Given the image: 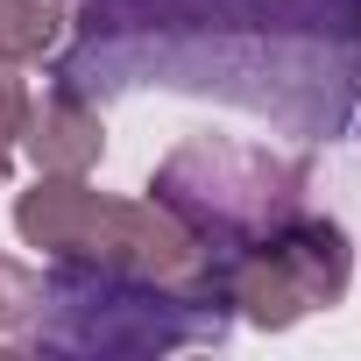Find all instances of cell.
I'll return each instance as SVG.
<instances>
[{
	"label": "cell",
	"instance_id": "cell-1",
	"mask_svg": "<svg viewBox=\"0 0 361 361\" xmlns=\"http://www.w3.org/2000/svg\"><path fill=\"white\" fill-rule=\"evenodd\" d=\"M43 312L29 347L50 354H170L227 333V290H170L78 255H57L43 276Z\"/></svg>",
	"mask_w": 361,
	"mask_h": 361
},
{
	"label": "cell",
	"instance_id": "cell-2",
	"mask_svg": "<svg viewBox=\"0 0 361 361\" xmlns=\"http://www.w3.org/2000/svg\"><path fill=\"white\" fill-rule=\"evenodd\" d=\"M305 192V170L269 156V149H248V142H227V135H192L177 142L156 170L149 199L170 206L177 220H185L220 262L248 241H262L269 227H283Z\"/></svg>",
	"mask_w": 361,
	"mask_h": 361
},
{
	"label": "cell",
	"instance_id": "cell-3",
	"mask_svg": "<svg viewBox=\"0 0 361 361\" xmlns=\"http://www.w3.org/2000/svg\"><path fill=\"white\" fill-rule=\"evenodd\" d=\"M347 276H354L347 234L333 220H319V213H290L283 227H269L262 241H248V248L227 255V305L248 326L283 333L305 312L340 305L347 298Z\"/></svg>",
	"mask_w": 361,
	"mask_h": 361
},
{
	"label": "cell",
	"instance_id": "cell-4",
	"mask_svg": "<svg viewBox=\"0 0 361 361\" xmlns=\"http://www.w3.org/2000/svg\"><path fill=\"white\" fill-rule=\"evenodd\" d=\"M22 149H29L36 170H50V177H85V170L106 156V121H99V106H92L78 85H57V92L29 99Z\"/></svg>",
	"mask_w": 361,
	"mask_h": 361
},
{
	"label": "cell",
	"instance_id": "cell-5",
	"mask_svg": "<svg viewBox=\"0 0 361 361\" xmlns=\"http://www.w3.org/2000/svg\"><path fill=\"white\" fill-rule=\"evenodd\" d=\"M99 199L106 192H92L85 177H50L43 170L36 192H22V206H15V234L43 255H78L92 220H99Z\"/></svg>",
	"mask_w": 361,
	"mask_h": 361
},
{
	"label": "cell",
	"instance_id": "cell-6",
	"mask_svg": "<svg viewBox=\"0 0 361 361\" xmlns=\"http://www.w3.org/2000/svg\"><path fill=\"white\" fill-rule=\"evenodd\" d=\"M71 8L64 0H0V64H36L64 43Z\"/></svg>",
	"mask_w": 361,
	"mask_h": 361
},
{
	"label": "cell",
	"instance_id": "cell-7",
	"mask_svg": "<svg viewBox=\"0 0 361 361\" xmlns=\"http://www.w3.org/2000/svg\"><path fill=\"white\" fill-rule=\"evenodd\" d=\"M36 319H43V276L29 262H15V255H0V333H15L29 347Z\"/></svg>",
	"mask_w": 361,
	"mask_h": 361
},
{
	"label": "cell",
	"instance_id": "cell-8",
	"mask_svg": "<svg viewBox=\"0 0 361 361\" xmlns=\"http://www.w3.org/2000/svg\"><path fill=\"white\" fill-rule=\"evenodd\" d=\"M22 121H29L22 64H0V185H8V163H15V149H22Z\"/></svg>",
	"mask_w": 361,
	"mask_h": 361
},
{
	"label": "cell",
	"instance_id": "cell-9",
	"mask_svg": "<svg viewBox=\"0 0 361 361\" xmlns=\"http://www.w3.org/2000/svg\"><path fill=\"white\" fill-rule=\"evenodd\" d=\"M0 354H22V340H15V333H0Z\"/></svg>",
	"mask_w": 361,
	"mask_h": 361
},
{
	"label": "cell",
	"instance_id": "cell-10",
	"mask_svg": "<svg viewBox=\"0 0 361 361\" xmlns=\"http://www.w3.org/2000/svg\"><path fill=\"white\" fill-rule=\"evenodd\" d=\"M354 22H361V15H354Z\"/></svg>",
	"mask_w": 361,
	"mask_h": 361
}]
</instances>
